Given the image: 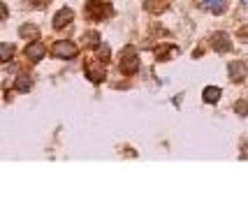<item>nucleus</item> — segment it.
Masks as SVG:
<instances>
[{
	"mask_svg": "<svg viewBox=\"0 0 248 213\" xmlns=\"http://www.w3.org/2000/svg\"><path fill=\"white\" fill-rule=\"evenodd\" d=\"M86 14H88V19H93V21H105L109 16H114V10H111V5H107V2L91 0L86 5Z\"/></svg>",
	"mask_w": 248,
	"mask_h": 213,
	"instance_id": "nucleus-1",
	"label": "nucleus"
},
{
	"mask_svg": "<svg viewBox=\"0 0 248 213\" xmlns=\"http://www.w3.org/2000/svg\"><path fill=\"white\" fill-rule=\"evenodd\" d=\"M241 2H246V5H248V0H241Z\"/></svg>",
	"mask_w": 248,
	"mask_h": 213,
	"instance_id": "nucleus-18",
	"label": "nucleus"
},
{
	"mask_svg": "<svg viewBox=\"0 0 248 213\" xmlns=\"http://www.w3.org/2000/svg\"><path fill=\"white\" fill-rule=\"evenodd\" d=\"M86 76L93 81V84H102L105 79H107V75H105V67H102V63H97V61H86Z\"/></svg>",
	"mask_w": 248,
	"mask_h": 213,
	"instance_id": "nucleus-3",
	"label": "nucleus"
},
{
	"mask_svg": "<svg viewBox=\"0 0 248 213\" xmlns=\"http://www.w3.org/2000/svg\"><path fill=\"white\" fill-rule=\"evenodd\" d=\"M234 111H237V114H241V116H248V105H246V102H239V105L234 106Z\"/></svg>",
	"mask_w": 248,
	"mask_h": 213,
	"instance_id": "nucleus-17",
	"label": "nucleus"
},
{
	"mask_svg": "<svg viewBox=\"0 0 248 213\" xmlns=\"http://www.w3.org/2000/svg\"><path fill=\"white\" fill-rule=\"evenodd\" d=\"M26 2H31L32 7H40V10H44V7H46L51 0H26Z\"/></svg>",
	"mask_w": 248,
	"mask_h": 213,
	"instance_id": "nucleus-16",
	"label": "nucleus"
},
{
	"mask_svg": "<svg viewBox=\"0 0 248 213\" xmlns=\"http://www.w3.org/2000/svg\"><path fill=\"white\" fill-rule=\"evenodd\" d=\"M140 70V56H137V51L135 49H123V53H121V72L125 76L135 75Z\"/></svg>",
	"mask_w": 248,
	"mask_h": 213,
	"instance_id": "nucleus-2",
	"label": "nucleus"
},
{
	"mask_svg": "<svg viewBox=\"0 0 248 213\" xmlns=\"http://www.w3.org/2000/svg\"><path fill=\"white\" fill-rule=\"evenodd\" d=\"M211 42H214V49H216V51H230V49H232L230 37H227V35H223V32H216V35L211 37Z\"/></svg>",
	"mask_w": 248,
	"mask_h": 213,
	"instance_id": "nucleus-9",
	"label": "nucleus"
},
{
	"mask_svg": "<svg viewBox=\"0 0 248 213\" xmlns=\"http://www.w3.org/2000/svg\"><path fill=\"white\" fill-rule=\"evenodd\" d=\"M72 19H75V12H72V7H61V10L56 12L54 16V28L56 30H63L65 26H70L72 23Z\"/></svg>",
	"mask_w": 248,
	"mask_h": 213,
	"instance_id": "nucleus-4",
	"label": "nucleus"
},
{
	"mask_svg": "<svg viewBox=\"0 0 248 213\" xmlns=\"http://www.w3.org/2000/svg\"><path fill=\"white\" fill-rule=\"evenodd\" d=\"M227 75H230V81H241L244 76H246V65L239 63V61H232V63H227Z\"/></svg>",
	"mask_w": 248,
	"mask_h": 213,
	"instance_id": "nucleus-6",
	"label": "nucleus"
},
{
	"mask_svg": "<svg viewBox=\"0 0 248 213\" xmlns=\"http://www.w3.org/2000/svg\"><path fill=\"white\" fill-rule=\"evenodd\" d=\"M204 5L214 12V14H223V12H225V0H204Z\"/></svg>",
	"mask_w": 248,
	"mask_h": 213,
	"instance_id": "nucleus-11",
	"label": "nucleus"
},
{
	"mask_svg": "<svg viewBox=\"0 0 248 213\" xmlns=\"http://www.w3.org/2000/svg\"><path fill=\"white\" fill-rule=\"evenodd\" d=\"M84 42H86L88 49H97L100 46V35L97 32H86L84 35Z\"/></svg>",
	"mask_w": 248,
	"mask_h": 213,
	"instance_id": "nucleus-13",
	"label": "nucleus"
},
{
	"mask_svg": "<svg viewBox=\"0 0 248 213\" xmlns=\"http://www.w3.org/2000/svg\"><path fill=\"white\" fill-rule=\"evenodd\" d=\"M19 35H21V37H35V40H37L40 30H37L35 26H26V28H21V30H19Z\"/></svg>",
	"mask_w": 248,
	"mask_h": 213,
	"instance_id": "nucleus-15",
	"label": "nucleus"
},
{
	"mask_svg": "<svg viewBox=\"0 0 248 213\" xmlns=\"http://www.w3.org/2000/svg\"><path fill=\"white\" fill-rule=\"evenodd\" d=\"M54 56L56 58H75L77 56V44L67 42V40H61V42L54 44Z\"/></svg>",
	"mask_w": 248,
	"mask_h": 213,
	"instance_id": "nucleus-5",
	"label": "nucleus"
},
{
	"mask_svg": "<svg viewBox=\"0 0 248 213\" xmlns=\"http://www.w3.org/2000/svg\"><path fill=\"white\" fill-rule=\"evenodd\" d=\"M26 56H28L31 61H35V63H37V61H42L44 56H46V46L35 40V42H31L28 46H26Z\"/></svg>",
	"mask_w": 248,
	"mask_h": 213,
	"instance_id": "nucleus-7",
	"label": "nucleus"
},
{
	"mask_svg": "<svg viewBox=\"0 0 248 213\" xmlns=\"http://www.w3.org/2000/svg\"><path fill=\"white\" fill-rule=\"evenodd\" d=\"M220 95H223V91L218 86H206L204 91H202V100L209 102V105H216L218 100H220Z\"/></svg>",
	"mask_w": 248,
	"mask_h": 213,
	"instance_id": "nucleus-8",
	"label": "nucleus"
},
{
	"mask_svg": "<svg viewBox=\"0 0 248 213\" xmlns=\"http://www.w3.org/2000/svg\"><path fill=\"white\" fill-rule=\"evenodd\" d=\"M14 86H16V91H21V93H28V91L32 88V79H31V75H26V72L16 75V79H14Z\"/></svg>",
	"mask_w": 248,
	"mask_h": 213,
	"instance_id": "nucleus-10",
	"label": "nucleus"
},
{
	"mask_svg": "<svg viewBox=\"0 0 248 213\" xmlns=\"http://www.w3.org/2000/svg\"><path fill=\"white\" fill-rule=\"evenodd\" d=\"M160 5H167V2H165V0H146V2H144V7L151 12H160L162 10Z\"/></svg>",
	"mask_w": 248,
	"mask_h": 213,
	"instance_id": "nucleus-14",
	"label": "nucleus"
},
{
	"mask_svg": "<svg viewBox=\"0 0 248 213\" xmlns=\"http://www.w3.org/2000/svg\"><path fill=\"white\" fill-rule=\"evenodd\" d=\"M12 53H14V44H0V58H2V63H10L12 61Z\"/></svg>",
	"mask_w": 248,
	"mask_h": 213,
	"instance_id": "nucleus-12",
	"label": "nucleus"
}]
</instances>
